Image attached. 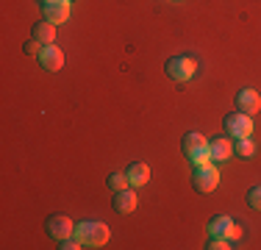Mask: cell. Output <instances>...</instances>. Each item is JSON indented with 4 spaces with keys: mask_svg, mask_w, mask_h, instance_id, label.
Here are the masks:
<instances>
[{
    "mask_svg": "<svg viewBox=\"0 0 261 250\" xmlns=\"http://www.w3.org/2000/svg\"><path fill=\"white\" fill-rule=\"evenodd\" d=\"M75 239L81 242V247H103L111 239V231L97 220H84L75 225Z\"/></svg>",
    "mask_w": 261,
    "mask_h": 250,
    "instance_id": "cell-1",
    "label": "cell"
},
{
    "mask_svg": "<svg viewBox=\"0 0 261 250\" xmlns=\"http://www.w3.org/2000/svg\"><path fill=\"white\" fill-rule=\"evenodd\" d=\"M181 150H184V156L192 161V164H206V161H211V156H208V139L203 134H195V131L184 136Z\"/></svg>",
    "mask_w": 261,
    "mask_h": 250,
    "instance_id": "cell-2",
    "label": "cell"
},
{
    "mask_svg": "<svg viewBox=\"0 0 261 250\" xmlns=\"http://www.w3.org/2000/svg\"><path fill=\"white\" fill-rule=\"evenodd\" d=\"M217 184H220V170L214 167V161L195 164V170H192V186H195L197 192L208 195V192L217 189Z\"/></svg>",
    "mask_w": 261,
    "mask_h": 250,
    "instance_id": "cell-3",
    "label": "cell"
},
{
    "mask_svg": "<svg viewBox=\"0 0 261 250\" xmlns=\"http://www.w3.org/2000/svg\"><path fill=\"white\" fill-rule=\"evenodd\" d=\"M222 128H225V134L233 136V139H247V136L253 134V120H250V114L233 111V114H228L225 120H222Z\"/></svg>",
    "mask_w": 261,
    "mask_h": 250,
    "instance_id": "cell-4",
    "label": "cell"
},
{
    "mask_svg": "<svg viewBox=\"0 0 261 250\" xmlns=\"http://www.w3.org/2000/svg\"><path fill=\"white\" fill-rule=\"evenodd\" d=\"M195 70H197V61L189 59V56H175V59L167 61V75L178 84H186L195 75Z\"/></svg>",
    "mask_w": 261,
    "mask_h": 250,
    "instance_id": "cell-5",
    "label": "cell"
},
{
    "mask_svg": "<svg viewBox=\"0 0 261 250\" xmlns=\"http://www.w3.org/2000/svg\"><path fill=\"white\" fill-rule=\"evenodd\" d=\"M45 228H47V234H50L56 242L67 239V236H75V225H72V220L67 214H50L47 222H45Z\"/></svg>",
    "mask_w": 261,
    "mask_h": 250,
    "instance_id": "cell-6",
    "label": "cell"
},
{
    "mask_svg": "<svg viewBox=\"0 0 261 250\" xmlns=\"http://www.w3.org/2000/svg\"><path fill=\"white\" fill-rule=\"evenodd\" d=\"M208 234L211 236H222V239H239L242 228L231 220V217L220 214V217H214V220L208 222Z\"/></svg>",
    "mask_w": 261,
    "mask_h": 250,
    "instance_id": "cell-7",
    "label": "cell"
},
{
    "mask_svg": "<svg viewBox=\"0 0 261 250\" xmlns=\"http://www.w3.org/2000/svg\"><path fill=\"white\" fill-rule=\"evenodd\" d=\"M42 20L61 25L70 20V0H50V3L42 6Z\"/></svg>",
    "mask_w": 261,
    "mask_h": 250,
    "instance_id": "cell-8",
    "label": "cell"
},
{
    "mask_svg": "<svg viewBox=\"0 0 261 250\" xmlns=\"http://www.w3.org/2000/svg\"><path fill=\"white\" fill-rule=\"evenodd\" d=\"M39 64L45 67L47 72H59L61 67H64V53H61L56 45H42V50H39Z\"/></svg>",
    "mask_w": 261,
    "mask_h": 250,
    "instance_id": "cell-9",
    "label": "cell"
},
{
    "mask_svg": "<svg viewBox=\"0 0 261 250\" xmlns=\"http://www.w3.org/2000/svg\"><path fill=\"white\" fill-rule=\"evenodd\" d=\"M136 203H139V197H136V192L130 189H120V192H114V200H111V206H114V211L117 214H122V217H128L130 211L136 209Z\"/></svg>",
    "mask_w": 261,
    "mask_h": 250,
    "instance_id": "cell-10",
    "label": "cell"
},
{
    "mask_svg": "<svg viewBox=\"0 0 261 250\" xmlns=\"http://www.w3.org/2000/svg\"><path fill=\"white\" fill-rule=\"evenodd\" d=\"M261 109V97L256 89H239V95H236V111H242V114H256Z\"/></svg>",
    "mask_w": 261,
    "mask_h": 250,
    "instance_id": "cell-11",
    "label": "cell"
},
{
    "mask_svg": "<svg viewBox=\"0 0 261 250\" xmlns=\"http://www.w3.org/2000/svg\"><path fill=\"white\" fill-rule=\"evenodd\" d=\"M208 156H211V161H214V164H220V161H228V159L233 156V145H231V139L220 136V139L208 142Z\"/></svg>",
    "mask_w": 261,
    "mask_h": 250,
    "instance_id": "cell-12",
    "label": "cell"
},
{
    "mask_svg": "<svg viewBox=\"0 0 261 250\" xmlns=\"http://www.w3.org/2000/svg\"><path fill=\"white\" fill-rule=\"evenodd\" d=\"M31 39H36L39 45H53L56 39V25L42 20V22H34V28H31Z\"/></svg>",
    "mask_w": 261,
    "mask_h": 250,
    "instance_id": "cell-13",
    "label": "cell"
},
{
    "mask_svg": "<svg viewBox=\"0 0 261 250\" xmlns=\"http://www.w3.org/2000/svg\"><path fill=\"white\" fill-rule=\"evenodd\" d=\"M125 172H128V181H130V186H145L147 181H150V167H147V164H142V161H136V164H130Z\"/></svg>",
    "mask_w": 261,
    "mask_h": 250,
    "instance_id": "cell-14",
    "label": "cell"
},
{
    "mask_svg": "<svg viewBox=\"0 0 261 250\" xmlns=\"http://www.w3.org/2000/svg\"><path fill=\"white\" fill-rule=\"evenodd\" d=\"M106 184H109L111 192H120V189H128L130 181H128V172H111L109 178H106Z\"/></svg>",
    "mask_w": 261,
    "mask_h": 250,
    "instance_id": "cell-15",
    "label": "cell"
},
{
    "mask_svg": "<svg viewBox=\"0 0 261 250\" xmlns=\"http://www.w3.org/2000/svg\"><path fill=\"white\" fill-rule=\"evenodd\" d=\"M233 153L239 156V159H253V153H256V145L250 142V136H247V139H236Z\"/></svg>",
    "mask_w": 261,
    "mask_h": 250,
    "instance_id": "cell-16",
    "label": "cell"
},
{
    "mask_svg": "<svg viewBox=\"0 0 261 250\" xmlns=\"http://www.w3.org/2000/svg\"><path fill=\"white\" fill-rule=\"evenodd\" d=\"M247 206H250L253 211H261V186H253V189L247 192Z\"/></svg>",
    "mask_w": 261,
    "mask_h": 250,
    "instance_id": "cell-17",
    "label": "cell"
},
{
    "mask_svg": "<svg viewBox=\"0 0 261 250\" xmlns=\"http://www.w3.org/2000/svg\"><path fill=\"white\" fill-rule=\"evenodd\" d=\"M208 250H228L231 247V239H222V236H211V242L206 245Z\"/></svg>",
    "mask_w": 261,
    "mask_h": 250,
    "instance_id": "cell-18",
    "label": "cell"
},
{
    "mask_svg": "<svg viewBox=\"0 0 261 250\" xmlns=\"http://www.w3.org/2000/svg\"><path fill=\"white\" fill-rule=\"evenodd\" d=\"M78 247H81V242L72 239V236H67V239L59 242V250H78Z\"/></svg>",
    "mask_w": 261,
    "mask_h": 250,
    "instance_id": "cell-19",
    "label": "cell"
},
{
    "mask_svg": "<svg viewBox=\"0 0 261 250\" xmlns=\"http://www.w3.org/2000/svg\"><path fill=\"white\" fill-rule=\"evenodd\" d=\"M39 50H42V47H39V42H36V39L25 42V53H28V56H39Z\"/></svg>",
    "mask_w": 261,
    "mask_h": 250,
    "instance_id": "cell-20",
    "label": "cell"
},
{
    "mask_svg": "<svg viewBox=\"0 0 261 250\" xmlns=\"http://www.w3.org/2000/svg\"><path fill=\"white\" fill-rule=\"evenodd\" d=\"M36 3H42V6H45V3H50V0H36Z\"/></svg>",
    "mask_w": 261,
    "mask_h": 250,
    "instance_id": "cell-21",
    "label": "cell"
}]
</instances>
